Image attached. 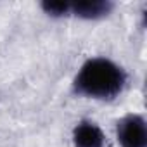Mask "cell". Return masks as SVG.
<instances>
[{
  "mask_svg": "<svg viewBox=\"0 0 147 147\" xmlns=\"http://www.w3.org/2000/svg\"><path fill=\"white\" fill-rule=\"evenodd\" d=\"M42 9L54 18H61V16H67L69 14V4L67 2H43Z\"/></svg>",
  "mask_w": 147,
  "mask_h": 147,
  "instance_id": "5b68a950",
  "label": "cell"
},
{
  "mask_svg": "<svg viewBox=\"0 0 147 147\" xmlns=\"http://www.w3.org/2000/svg\"><path fill=\"white\" fill-rule=\"evenodd\" d=\"M75 147H106V137L102 130L92 121H80L73 130Z\"/></svg>",
  "mask_w": 147,
  "mask_h": 147,
  "instance_id": "3957f363",
  "label": "cell"
},
{
  "mask_svg": "<svg viewBox=\"0 0 147 147\" xmlns=\"http://www.w3.org/2000/svg\"><path fill=\"white\" fill-rule=\"evenodd\" d=\"M118 140L121 147H147V126L140 114H128L118 121Z\"/></svg>",
  "mask_w": 147,
  "mask_h": 147,
  "instance_id": "7a4b0ae2",
  "label": "cell"
},
{
  "mask_svg": "<svg viewBox=\"0 0 147 147\" xmlns=\"http://www.w3.org/2000/svg\"><path fill=\"white\" fill-rule=\"evenodd\" d=\"M113 11V4L107 0H83V2L69 4V12L83 19H99Z\"/></svg>",
  "mask_w": 147,
  "mask_h": 147,
  "instance_id": "277c9868",
  "label": "cell"
},
{
  "mask_svg": "<svg viewBox=\"0 0 147 147\" xmlns=\"http://www.w3.org/2000/svg\"><path fill=\"white\" fill-rule=\"evenodd\" d=\"M126 83V73L106 57L87 61L75 78V90L90 99H114Z\"/></svg>",
  "mask_w": 147,
  "mask_h": 147,
  "instance_id": "6da1fadb",
  "label": "cell"
}]
</instances>
